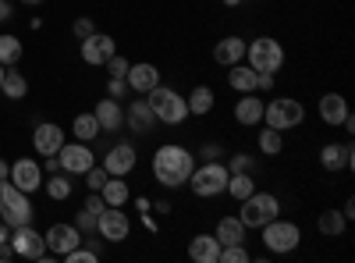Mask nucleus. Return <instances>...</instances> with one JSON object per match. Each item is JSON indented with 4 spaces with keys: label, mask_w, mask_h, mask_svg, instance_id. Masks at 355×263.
I'll list each match as a JSON object with an SVG mask.
<instances>
[{
    "label": "nucleus",
    "mask_w": 355,
    "mask_h": 263,
    "mask_svg": "<svg viewBox=\"0 0 355 263\" xmlns=\"http://www.w3.org/2000/svg\"><path fill=\"white\" fill-rule=\"evenodd\" d=\"M150 167H153V182L160 189H182L196 167V153L185 150L182 142H164V146H157Z\"/></svg>",
    "instance_id": "obj_1"
},
{
    "label": "nucleus",
    "mask_w": 355,
    "mask_h": 263,
    "mask_svg": "<svg viewBox=\"0 0 355 263\" xmlns=\"http://www.w3.org/2000/svg\"><path fill=\"white\" fill-rule=\"evenodd\" d=\"M146 103H150L157 125L178 128V125H185V121H189V100L178 93V90H171V85H164V82L153 85V90L146 93Z\"/></svg>",
    "instance_id": "obj_2"
},
{
    "label": "nucleus",
    "mask_w": 355,
    "mask_h": 263,
    "mask_svg": "<svg viewBox=\"0 0 355 263\" xmlns=\"http://www.w3.org/2000/svg\"><path fill=\"white\" fill-rule=\"evenodd\" d=\"M227 178H231V171H227L224 160H202V164L192 167L185 185H192V192L199 199H214V196H220L227 189Z\"/></svg>",
    "instance_id": "obj_3"
},
{
    "label": "nucleus",
    "mask_w": 355,
    "mask_h": 263,
    "mask_svg": "<svg viewBox=\"0 0 355 263\" xmlns=\"http://www.w3.org/2000/svg\"><path fill=\"white\" fill-rule=\"evenodd\" d=\"M239 221L249 228V231H259L266 221H274V217H281V199L274 196V192H252V196H245L242 203H239Z\"/></svg>",
    "instance_id": "obj_4"
},
{
    "label": "nucleus",
    "mask_w": 355,
    "mask_h": 263,
    "mask_svg": "<svg viewBox=\"0 0 355 263\" xmlns=\"http://www.w3.org/2000/svg\"><path fill=\"white\" fill-rule=\"evenodd\" d=\"M33 203H28V192H21L18 185H11L8 178L0 182V221L8 228H21V224H33Z\"/></svg>",
    "instance_id": "obj_5"
},
{
    "label": "nucleus",
    "mask_w": 355,
    "mask_h": 263,
    "mask_svg": "<svg viewBox=\"0 0 355 263\" xmlns=\"http://www.w3.org/2000/svg\"><path fill=\"white\" fill-rule=\"evenodd\" d=\"M259 231H263V246H266V253H274V256H288V253L299 249V242H302L299 224H295V221H284V217L266 221Z\"/></svg>",
    "instance_id": "obj_6"
},
{
    "label": "nucleus",
    "mask_w": 355,
    "mask_h": 263,
    "mask_svg": "<svg viewBox=\"0 0 355 263\" xmlns=\"http://www.w3.org/2000/svg\"><path fill=\"white\" fill-rule=\"evenodd\" d=\"M306 121V107L302 100H295V96H274L270 103L263 107V125H270L277 132H291V128H299Z\"/></svg>",
    "instance_id": "obj_7"
},
{
    "label": "nucleus",
    "mask_w": 355,
    "mask_h": 263,
    "mask_svg": "<svg viewBox=\"0 0 355 263\" xmlns=\"http://www.w3.org/2000/svg\"><path fill=\"white\" fill-rule=\"evenodd\" d=\"M245 57H249V68L266 71V75H277V71L284 68V46H281V40H274V36H256V40L245 46Z\"/></svg>",
    "instance_id": "obj_8"
},
{
    "label": "nucleus",
    "mask_w": 355,
    "mask_h": 263,
    "mask_svg": "<svg viewBox=\"0 0 355 263\" xmlns=\"http://www.w3.org/2000/svg\"><path fill=\"white\" fill-rule=\"evenodd\" d=\"M57 160H61V171L71 174V178H82V174L96 164V153L89 150V142H64L61 150H57Z\"/></svg>",
    "instance_id": "obj_9"
},
{
    "label": "nucleus",
    "mask_w": 355,
    "mask_h": 263,
    "mask_svg": "<svg viewBox=\"0 0 355 263\" xmlns=\"http://www.w3.org/2000/svg\"><path fill=\"white\" fill-rule=\"evenodd\" d=\"M96 235L103 242H125L132 235V217L121 210V207H107L100 217H96Z\"/></svg>",
    "instance_id": "obj_10"
},
{
    "label": "nucleus",
    "mask_w": 355,
    "mask_h": 263,
    "mask_svg": "<svg viewBox=\"0 0 355 263\" xmlns=\"http://www.w3.org/2000/svg\"><path fill=\"white\" fill-rule=\"evenodd\" d=\"M11 249L21 260H40L46 253V239H43V231H36L33 224H21V228H11Z\"/></svg>",
    "instance_id": "obj_11"
},
{
    "label": "nucleus",
    "mask_w": 355,
    "mask_h": 263,
    "mask_svg": "<svg viewBox=\"0 0 355 263\" xmlns=\"http://www.w3.org/2000/svg\"><path fill=\"white\" fill-rule=\"evenodd\" d=\"M117 53V43L107 36V33H93V36H85L82 46H78V57L85 65H93V68H103L110 57Z\"/></svg>",
    "instance_id": "obj_12"
},
{
    "label": "nucleus",
    "mask_w": 355,
    "mask_h": 263,
    "mask_svg": "<svg viewBox=\"0 0 355 263\" xmlns=\"http://www.w3.org/2000/svg\"><path fill=\"white\" fill-rule=\"evenodd\" d=\"M8 182L18 185V189L28 192V196H33L36 189H43V167H40V160H33V157L15 160V164H11V174H8Z\"/></svg>",
    "instance_id": "obj_13"
},
{
    "label": "nucleus",
    "mask_w": 355,
    "mask_h": 263,
    "mask_svg": "<svg viewBox=\"0 0 355 263\" xmlns=\"http://www.w3.org/2000/svg\"><path fill=\"white\" fill-rule=\"evenodd\" d=\"M135 164H139V153H135V146H132V142H117V146H110L107 157H103V171L114 174V178H125V174H132Z\"/></svg>",
    "instance_id": "obj_14"
},
{
    "label": "nucleus",
    "mask_w": 355,
    "mask_h": 263,
    "mask_svg": "<svg viewBox=\"0 0 355 263\" xmlns=\"http://www.w3.org/2000/svg\"><path fill=\"white\" fill-rule=\"evenodd\" d=\"M43 239H46V249L53 253V256H64V253H71L75 246H82V231L75 228V224H50V231H43Z\"/></svg>",
    "instance_id": "obj_15"
},
{
    "label": "nucleus",
    "mask_w": 355,
    "mask_h": 263,
    "mask_svg": "<svg viewBox=\"0 0 355 263\" xmlns=\"http://www.w3.org/2000/svg\"><path fill=\"white\" fill-rule=\"evenodd\" d=\"M64 146V128L53 125V121H40L33 132V150L40 157H57V150Z\"/></svg>",
    "instance_id": "obj_16"
},
{
    "label": "nucleus",
    "mask_w": 355,
    "mask_h": 263,
    "mask_svg": "<svg viewBox=\"0 0 355 263\" xmlns=\"http://www.w3.org/2000/svg\"><path fill=\"white\" fill-rule=\"evenodd\" d=\"M316 114H320V121H323V125L341 128V121L352 114V107H348V100H345L341 93H323L320 103H316Z\"/></svg>",
    "instance_id": "obj_17"
},
{
    "label": "nucleus",
    "mask_w": 355,
    "mask_h": 263,
    "mask_svg": "<svg viewBox=\"0 0 355 263\" xmlns=\"http://www.w3.org/2000/svg\"><path fill=\"white\" fill-rule=\"evenodd\" d=\"M125 82H128L132 96H135V93H139V96H146V93L153 90V85H160V68H157V65H150V61H139V65H132V68H128Z\"/></svg>",
    "instance_id": "obj_18"
},
{
    "label": "nucleus",
    "mask_w": 355,
    "mask_h": 263,
    "mask_svg": "<svg viewBox=\"0 0 355 263\" xmlns=\"http://www.w3.org/2000/svg\"><path fill=\"white\" fill-rule=\"evenodd\" d=\"M125 125H128L135 135H150V132L157 128V118H153L150 103H146V96H135V100L128 103V110H125Z\"/></svg>",
    "instance_id": "obj_19"
},
{
    "label": "nucleus",
    "mask_w": 355,
    "mask_h": 263,
    "mask_svg": "<svg viewBox=\"0 0 355 263\" xmlns=\"http://www.w3.org/2000/svg\"><path fill=\"white\" fill-rule=\"evenodd\" d=\"M320 167L331 171V174L348 171L352 167V142H327L320 150Z\"/></svg>",
    "instance_id": "obj_20"
},
{
    "label": "nucleus",
    "mask_w": 355,
    "mask_h": 263,
    "mask_svg": "<svg viewBox=\"0 0 355 263\" xmlns=\"http://www.w3.org/2000/svg\"><path fill=\"white\" fill-rule=\"evenodd\" d=\"M263 96H256V93H242L239 96V103H234V121L239 125H245V128H256V125H263Z\"/></svg>",
    "instance_id": "obj_21"
},
{
    "label": "nucleus",
    "mask_w": 355,
    "mask_h": 263,
    "mask_svg": "<svg viewBox=\"0 0 355 263\" xmlns=\"http://www.w3.org/2000/svg\"><path fill=\"white\" fill-rule=\"evenodd\" d=\"M189 260L192 263H217L220 260V242L214 239V231H199V235H192Z\"/></svg>",
    "instance_id": "obj_22"
},
{
    "label": "nucleus",
    "mask_w": 355,
    "mask_h": 263,
    "mask_svg": "<svg viewBox=\"0 0 355 263\" xmlns=\"http://www.w3.org/2000/svg\"><path fill=\"white\" fill-rule=\"evenodd\" d=\"M93 114H96V121H100V132H117V128H125V107H121V100L103 96V100L93 107Z\"/></svg>",
    "instance_id": "obj_23"
},
{
    "label": "nucleus",
    "mask_w": 355,
    "mask_h": 263,
    "mask_svg": "<svg viewBox=\"0 0 355 263\" xmlns=\"http://www.w3.org/2000/svg\"><path fill=\"white\" fill-rule=\"evenodd\" d=\"M245 235H249V228L239 221V214L220 217L217 228H214V239H217L220 246H245Z\"/></svg>",
    "instance_id": "obj_24"
},
{
    "label": "nucleus",
    "mask_w": 355,
    "mask_h": 263,
    "mask_svg": "<svg viewBox=\"0 0 355 263\" xmlns=\"http://www.w3.org/2000/svg\"><path fill=\"white\" fill-rule=\"evenodd\" d=\"M245 40L242 36H224L217 46H214V61L220 65V68H231V65H239V61H245Z\"/></svg>",
    "instance_id": "obj_25"
},
{
    "label": "nucleus",
    "mask_w": 355,
    "mask_h": 263,
    "mask_svg": "<svg viewBox=\"0 0 355 263\" xmlns=\"http://www.w3.org/2000/svg\"><path fill=\"white\" fill-rule=\"evenodd\" d=\"M189 100V118H206V114L214 110V103H217V96H214V90L210 85H192V93L185 96Z\"/></svg>",
    "instance_id": "obj_26"
},
{
    "label": "nucleus",
    "mask_w": 355,
    "mask_h": 263,
    "mask_svg": "<svg viewBox=\"0 0 355 263\" xmlns=\"http://www.w3.org/2000/svg\"><path fill=\"white\" fill-rule=\"evenodd\" d=\"M256 68H245V61H239L227 68V85L234 93H256Z\"/></svg>",
    "instance_id": "obj_27"
},
{
    "label": "nucleus",
    "mask_w": 355,
    "mask_h": 263,
    "mask_svg": "<svg viewBox=\"0 0 355 263\" xmlns=\"http://www.w3.org/2000/svg\"><path fill=\"white\" fill-rule=\"evenodd\" d=\"M100 196H103L107 207H125V203L132 199V189H128L125 178H114V174H107V182H103Z\"/></svg>",
    "instance_id": "obj_28"
},
{
    "label": "nucleus",
    "mask_w": 355,
    "mask_h": 263,
    "mask_svg": "<svg viewBox=\"0 0 355 263\" xmlns=\"http://www.w3.org/2000/svg\"><path fill=\"white\" fill-rule=\"evenodd\" d=\"M28 93V82L18 68H4V78H0V96H8V100H21Z\"/></svg>",
    "instance_id": "obj_29"
},
{
    "label": "nucleus",
    "mask_w": 355,
    "mask_h": 263,
    "mask_svg": "<svg viewBox=\"0 0 355 263\" xmlns=\"http://www.w3.org/2000/svg\"><path fill=\"white\" fill-rule=\"evenodd\" d=\"M71 135L78 142H93L100 135V121H96V114L93 110H85V114H75V121H71Z\"/></svg>",
    "instance_id": "obj_30"
},
{
    "label": "nucleus",
    "mask_w": 355,
    "mask_h": 263,
    "mask_svg": "<svg viewBox=\"0 0 355 263\" xmlns=\"http://www.w3.org/2000/svg\"><path fill=\"white\" fill-rule=\"evenodd\" d=\"M256 146H259V153L277 157V153H284V132H277V128H270V125H263L259 135H256Z\"/></svg>",
    "instance_id": "obj_31"
},
{
    "label": "nucleus",
    "mask_w": 355,
    "mask_h": 263,
    "mask_svg": "<svg viewBox=\"0 0 355 263\" xmlns=\"http://www.w3.org/2000/svg\"><path fill=\"white\" fill-rule=\"evenodd\" d=\"M234 203H242L245 196H252L256 192V182H252V174L249 171H234L231 178H227V189H224Z\"/></svg>",
    "instance_id": "obj_32"
},
{
    "label": "nucleus",
    "mask_w": 355,
    "mask_h": 263,
    "mask_svg": "<svg viewBox=\"0 0 355 263\" xmlns=\"http://www.w3.org/2000/svg\"><path fill=\"white\" fill-rule=\"evenodd\" d=\"M316 228H320V235H323V239H338L341 231L348 228V221H345L341 210H323V214L316 217Z\"/></svg>",
    "instance_id": "obj_33"
},
{
    "label": "nucleus",
    "mask_w": 355,
    "mask_h": 263,
    "mask_svg": "<svg viewBox=\"0 0 355 263\" xmlns=\"http://www.w3.org/2000/svg\"><path fill=\"white\" fill-rule=\"evenodd\" d=\"M43 189H46V196H50L53 203L71 199V174H50V182L43 178Z\"/></svg>",
    "instance_id": "obj_34"
},
{
    "label": "nucleus",
    "mask_w": 355,
    "mask_h": 263,
    "mask_svg": "<svg viewBox=\"0 0 355 263\" xmlns=\"http://www.w3.org/2000/svg\"><path fill=\"white\" fill-rule=\"evenodd\" d=\"M18 61H21V40L11 36V33H4V36H0V65L15 68Z\"/></svg>",
    "instance_id": "obj_35"
},
{
    "label": "nucleus",
    "mask_w": 355,
    "mask_h": 263,
    "mask_svg": "<svg viewBox=\"0 0 355 263\" xmlns=\"http://www.w3.org/2000/svg\"><path fill=\"white\" fill-rule=\"evenodd\" d=\"M61 260H64V263H100V253H93L89 246H75V249L64 253Z\"/></svg>",
    "instance_id": "obj_36"
},
{
    "label": "nucleus",
    "mask_w": 355,
    "mask_h": 263,
    "mask_svg": "<svg viewBox=\"0 0 355 263\" xmlns=\"http://www.w3.org/2000/svg\"><path fill=\"white\" fill-rule=\"evenodd\" d=\"M217 263H249V249L245 246H220V260Z\"/></svg>",
    "instance_id": "obj_37"
},
{
    "label": "nucleus",
    "mask_w": 355,
    "mask_h": 263,
    "mask_svg": "<svg viewBox=\"0 0 355 263\" xmlns=\"http://www.w3.org/2000/svg\"><path fill=\"white\" fill-rule=\"evenodd\" d=\"M82 178H85L89 192H100V189H103V182H107V171H103V164H93V167H89V171L82 174Z\"/></svg>",
    "instance_id": "obj_38"
},
{
    "label": "nucleus",
    "mask_w": 355,
    "mask_h": 263,
    "mask_svg": "<svg viewBox=\"0 0 355 263\" xmlns=\"http://www.w3.org/2000/svg\"><path fill=\"white\" fill-rule=\"evenodd\" d=\"M103 68H107V75H110V78H125V75H128V68H132V61H128V57H121V53H114Z\"/></svg>",
    "instance_id": "obj_39"
},
{
    "label": "nucleus",
    "mask_w": 355,
    "mask_h": 263,
    "mask_svg": "<svg viewBox=\"0 0 355 263\" xmlns=\"http://www.w3.org/2000/svg\"><path fill=\"white\" fill-rule=\"evenodd\" d=\"M227 171H231V174H234V171H249V174H252V171H256V160H252L249 153H231V157H227Z\"/></svg>",
    "instance_id": "obj_40"
},
{
    "label": "nucleus",
    "mask_w": 355,
    "mask_h": 263,
    "mask_svg": "<svg viewBox=\"0 0 355 263\" xmlns=\"http://www.w3.org/2000/svg\"><path fill=\"white\" fill-rule=\"evenodd\" d=\"M75 228L82 231V235H96V214L78 210V217H75Z\"/></svg>",
    "instance_id": "obj_41"
},
{
    "label": "nucleus",
    "mask_w": 355,
    "mask_h": 263,
    "mask_svg": "<svg viewBox=\"0 0 355 263\" xmlns=\"http://www.w3.org/2000/svg\"><path fill=\"white\" fill-rule=\"evenodd\" d=\"M71 33H75V40H85V36L96 33V22L93 18H75L71 22Z\"/></svg>",
    "instance_id": "obj_42"
},
{
    "label": "nucleus",
    "mask_w": 355,
    "mask_h": 263,
    "mask_svg": "<svg viewBox=\"0 0 355 263\" xmlns=\"http://www.w3.org/2000/svg\"><path fill=\"white\" fill-rule=\"evenodd\" d=\"M107 96H110V100H125V96H132L128 82H125V78H110V82H107Z\"/></svg>",
    "instance_id": "obj_43"
},
{
    "label": "nucleus",
    "mask_w": 355,
    "mask_h": 263,
    "mask_svg": "<svg viewBox=\"0 0 355 263\" xmlns=\"http://www.w3.org/2000/svg\"><path fill=\"white\" fill-rule=\"evenodd\" d=\"M82 210H89V214H96V217H100V214L107 210V203H103V196H100V192H89V196H85V203H82Z\"/></svg>",
    "instance_id": "obj_44"
},
{
    "label": "nucleus",
    "mask_w": 355,
    "mask_h": 263,
    "mask_svg": "<svg viewBox=\"0 0 355 263\" xmlns=\"http://www.w3.org/2000/svg\"><path fill=\"white\" fill-rule=\"evenodd\" d=\"M199 157H202V160H224V146H220V142H202Z\"/></svg>",
    "instance_id": "obj_45"
},
{
    "label": "nucleus",
    "mask_w": 355,
    "mask_h": 263,
    "mask_svg": "<svg viewBox=\"0 0 355 263\" xmlns=\"http://www.w3.org/2000/svg\"><path fill=\"white\" fill-rule=\"evenodd\" d=\"M274 78H277V75L259 71V75H256V93H274Z\"/></svg>",
    "instance_id": "obj_46"
},
{
    "label": "nucleus",
    "mask_w": 355,
    "mask_h": 263,
    "mask_svg": "<svg viewBox=\"0 0 355 263\" xmlns=\"http://www.w3.org/2000/svg\"><path fill=\"white\" fill-rule=\"evenodd\" d=\"M150 210H157L160 217H167V214H171V203H167V199H157V203H150Z\"/></svg>",
    "instance_id": "obj_47"
},
{
    "label": "nucleus",
    "mask_w": 355,
    "mask_h": 263,
    "mask_svg": "<svg viewBox=\"0 0 355 263\" xmlns=\"http://www.w3.org/2000/svg\"><path fill=\"white\" fill-rule=\"evenodd\" d=\"M11 0H0V22H11Z\"/></svg>",
    "instance_id": "obj_48"
},
{
    "label": "nucleus",
    "mask_w": 355,
    "mask_h": 263,
    "mask_svg": "<svg viewBox=\"0 0 355 263\" xmlns=\"http://www.w3.org/2000/svg\"><path fill=\"white\" fill-rule=\"evenodd\" d=\"M341 214H345V221H352V217H355V199H352V196L345 199V207H341Z\"/></svg>",
    "instance_id": "obj_49"
},
{
    "label": "nucleus",
    "mask_w": 355,
    "mask_h": 263,
    "mask_svg": "<svg viewBox=\"0 0 355 263\" xmlns=\"http://www.w3.org/2000/svg\"><path fill=\"white\" fill-rule=\"evenodd\" d=\"M43 160H46V171H50V174L61 171V160H57V157H43Z\"/></svg>",
    "instance_id": "obj_50"
},
{
    "label": "nucleus",
    "mask_w": 355,
    "mask_h": 263,
    "mask_svg": "<svg viewBox=\"0 0 355 263\" xmlns=\"http://www.w3.org/2000/svg\"><path fill=\"white\" fill-rule=\"evenodd\" d=\"M4 242H11V228L0 221V246H4Z\"/></svg>",
    "instance_id": "obj_51"
},
{
    "label": "nucleus",
    "mask_w": 355,
    "mask_h": 263,
    "mask_svg": "<svg viewBox=\"0 0 355 263\" xmlns=\"http://www.w3.org/2000/svg\"><path fill=\"white\" fill-rule=\"evenodd\" d=\"M8 174H11V164H8V160H0V182H4Z\"/></svg>",
    "instance_id": "obj_52"
},
{
    "label": "nucleus",
    "mask_w": 355,
    "mask_h": 263,
    "mask_svg": "<svg viewBox=\"0 0 355 263\" xmlns=\"http://www.w3.org/2000/svg\"><path fill=\"white\" fill-rule=\"evenodd\" d=\"M220 4H227V8H239V4H242V0H220Z\"/></svg>",
    "instance_id": "obj_53"
},
{
    "label": "nucleus",
    "mask_w": 355,
    "mask_h": 263,
    "mask_svg": "<svg viewBox=\"0 0 355 263\" xmlns=\"http://www.w3.org/2000/svg\"><path fill=\"white\" fill-rule=\"evenodd\" d=\"M21 4H28V8H36V4H43V0H21Z\"/></svg>",
    "instance_id": "obj_54"
},
{
    "label": "nucleus",
    "mask_w": 355,
    "mask_h": 263,
    "mask_svg": "<svg viewBox=\"0 0 355 263\" xmlns=\"http://www.w3.org/2000/svg\"><path fill=\"white\" fill-rule=\"evenodd\" d=\"M0 78H4V65H0Z\"/></svg>",
    "instance_id": "obj_55"
}]
</instances>
